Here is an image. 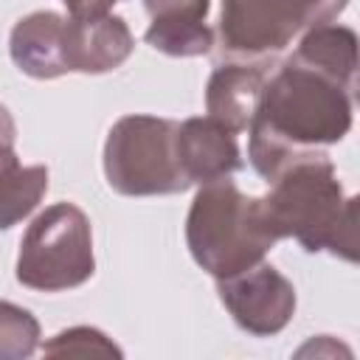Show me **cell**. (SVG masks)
Instances as JSON below:
<instances>
[{
	"instance_id": "cell-4",
	"label": "cell",
	"mask_w": 360,
	"mask_h": 360,
	"mask_svg": "<svg viewBox=\"0 0 360 360\" xmlns=\"http://www.w3.org/2000/svg\"><path fill=\"white\" fill-rule=\"evenodd\" d=\"M276 242L259 197L242 194L228 177L200 186L186 217V245L205 273L214 278L242 273Z\"/></svg>"
},
{
	"instance_id": "cell-8",
	"label": "cell",
	"mask_w": 360,
	"mask_h": 360,
	"mask_svg": "<svg viewBox=\"0 0 360 360\" xmlns=\"http://www.w3.org/2000/svg\"><path fill=\"white\" fill-rule=\"evenodd\" d=\"M217 292L236 326L256 338L281 332L295 312L292 281L264 262L228 278H217Z\"/></svg>"
},
{
	"instance_id": "cell-7",
	"label": "cell",
	"mask_w": 360,
	"mask_h": 360,
	"mask_svg": "<svg viewBox=\"0 0 360 360\" xmlns=\"http://www.w3.org/2000/svg\"><path fill=\"white\" fill-rule=\"evenodd\" d=\"M346 6L349 0H222L219 45L233 59H270Z\"/></svg>"
},
{
	"instance_id": "cell-6",
	"label": "cell",
	"mask_w": 360,
	"mask_h": 360,
	"mask_svg": "<svg viewBox=\"0 0 360 360\" xmlns=\"http://www.w3.org/2000/svg\"><path fill=\"white\" fill-rule=\"evenodd\" d=\"M96 273L93 231L87 214L73 202H53L34 217L20 239L17 281L39 292L82 287Z\"/></svg>"
},
{
	"instance_id": "cell-1",
	"label": "cell",
	"mask_w": 360,
	"mask_h": 360,
	"mask_svg": "<svg viewBox=\"0 0 360 360\" xmlns=\"http://www.w3.org/2000/svg\"><path fill=\"white\" fill-rule=\"evenodd\" d=\"M354 87L298 53L273 65L248 124L250 166L273 180L290 160L343 141L354 118Z\"/></svg>"
},
{
	"instance_id": "cell-13",
	"label": "cell",
	"mask_w": 360,
	"mask_h": 360,
	"mask_svg": "<svg viewBox=\"0 0 360 360\" xmlns=\"http://www.w3.org/2000/svg\"><path fill=\"white\" fill-rule=\"evenodd\" d=\"M37 343H39L37 318L11 301H0V360L31 357L37 352Z\"/></svg>"
},
{
	"instance_id": "cell-14",
	"label": "cell",
	"mask_w": 360,
	"mask_h": 360,
	"mask_svg": "<svg viewBox=\"0 0 360 360\" xmlns=\"http://www.w3.org/2000/svg\"><path fill=\"white\" fill-rule=\"evenodd\" d=\"M48 354H121V349L107 340L104 332L90 326H73L59 332L51 343H45Z\"/></svg>"
},
{
	"instance_id": "cell-12",
	"label": "cell",
	"mask_w": 360,
	"mask_h": 360,
	"mask_svg": "<svg viewBox=\"0 0 360 360\" xmlns=\"http://www.w3.org/2000/svg\"><path fill=\"white\" fill-rule=\"evenodd\" d=\"M48 191V169L34 163L22 166L14 143L0 146V231L25 219Z\"/></svg>"
},
{
	"instance_id": "cell-9",
	"label": "cell",
	"mask_w": 360,
	"mask_h": 360,
	"mask_svg": "<svg viewBox=\"0 0 360 360\" xmlns=\"http://www.w3.org/2000/svg\"><path fill=\"white\" fill-rule=\"evenodd\" d=\"M177 160L188 186H205L242 169L236 132L214 115H194L177 124Z\"/></svg>"
},
{
	"instance_id": "cell-11",
	"label": "cell",
	"mask_w": 360,
	"mask_h": 360,
	"mask_svg": "<svg viewBox=\"0 0 360 360\" xmlns=\"http://www.w3.org/2000/svg\"><path fill=\"white\" fill-rule=\"evenodd\" d=\"M149 28L143 39L166 56H202L214 45L208 28V0H143Z\"/></svg>"
},
{
	"instance_id": "cell-10",
	"label": "cell",
	"mask_w": 360,
	"mask_h": 360,
	"mask_svg": "<svg viewBox=\"0 0 360 360\" xmlns=\"http://www.w3.org/2000/svg\"><path fill=\"white\" fill-rule=\"evenodd\" d=\"M270 70V59H233L217 65L205 87L208 115H214L233 132L248 129Z\"/></svg>"
},
{
	"instance_id": "cell-3",
	"label": "cell",
	"mask_w": 360,
	"mask_h": 360,
	"mask_svg": "<svg viewBox=\"0 0 360 360\" xmlns=\"http://www.w3.org/2000/svg\"><path fill=\"white\" fill-rule=\"evenodd\" d=\"M132 48V31L115 14L79 20L56 11H34L17 20L8 37L14 65L31 79L107 73L121 68Z\"/></svg>"
},
{
	"instance_id": "cell-2",
	"label": "cell",
	"mask_w": 360,
	"mask_h": 360,
	"mask_svg": "<svg viewBox=\"0 0 360 360\" xmlns=\"http://www.w3.org/2000/svg\"><path fill=\"white\" fill-rule=\"evenodd\" d=\"M262 200L276 239L292 236L304 250H329L357 262V197H346L335 163L323 152L290 160Z\"/></svg>"
},
{
	"instance_id": "cell-15",
	"label": "cell",
	"mask_w": 360,
	"mask_h": 360,
	"mask_svg": "<svg viewBox=\"0 0 360 360\" xmlns=\"http://www.w3.org/2000/svg\"><path fill=\"white\" fill-rule=\"evenodd\" d=\"M62 3L68 6V14H70V17L96 20V17L110 14V8H112L118 0H62Z\"/></svg>"
},
{
	"instance_id": "cell-5",
	"label": "cell",
	"mask_w": 360,
	"mask_h": 360,
	"mask_svg": "<svg viewBox=\"0 0 360 360\" xmlns=\"http://www.w3.org/2000/svg\"><path fill=\"white\" fill-rule=\"evenodd\" d=\"M177 121L158 115L118 118L104 143V174L124 197L180 194L188 180L177 160Z\"/></svg>"
}]
</instances>
